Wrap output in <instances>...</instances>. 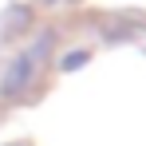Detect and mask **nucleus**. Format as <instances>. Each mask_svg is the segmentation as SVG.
<instances>
[{"mask_svg":"<svg viewBox=\"0 0 146 146\" xmlns=\"http://www.w3.org/2000/svg\"><path fill=\"white\" fill-rule=\"evenodd\" d=\"M44 48V44H40ZM40 48H32V51H24L12 67H8V75L0 79V95L4 99H16L20 91H24L28 83H32V75H36V63H40Z\"/></svg>","mask_w":146,"mask_h":146,"instance_id":"obj_1","label":"nucleus"},{"mask_svg":"<svg viewBox=\"0 0 146 146\" xmlns=\"http://www.w3.org/2000/svg\"><path fill=\"white\" fill-rule=\"evenodd\" d=\"M79 59H87V51H71V55H67V59H63V67H75V63H79Z\"/></svg>","mask_w":146,"mask_h":146,"instance_id":"obj_2","label":"nucleus"}]
</instances>
